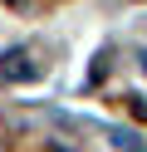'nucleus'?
I'll return each instance as SVG.
<instances>
[{
    "label": "nucleus",
    "instance_id": "nucleus-1",
    "mask_svg": "<svg viewBox=\"0 0 147 152\" xmlns=\"http://www.w3.org/2000/svg\"><path fill=\"white\" fill-rule=\"evenodd\" d=\"M0 79H10V83H25V79H34V64L25 59V54H5V64H0Z\"/></svg>",
    "mask_w": 147,
    "mask_h": 152
},
{
    "label": "nucleus",
    "instance_id": "nucleus-3",
    "mask_svg": "<svg viewBox=\"0 0 147 152\" xmlns=\"http://www.w3.org/2000/svg\"><path fill=\"white\" fill-rule=\"evenodd\" d=\"M132 113H137V118H147V98H132Z\"/></svg>",
    "mask_w": 147,
    "mask_h": 152
},
{
    "label": "nucleus",
    "instance_id": "nucleus-2",
    "mask_svg": "<svg viewBox=\"0 0 147 152\" xmlns=\"http://www.w3.org/2000/svg\"><path fill=\"white\" fill-rule=\"evenodd\" d=\"M113 142H118V147H123V152H142V142H137L132 132H113Z\"/></svg>",
    "mask_w": 147,
    "mask_h": 152
}]
</instances>
